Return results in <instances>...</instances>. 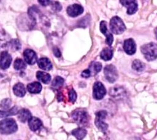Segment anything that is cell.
<instances>
[{"label":"cell","instance_id":"cell-1","mask_svg":"<svg viewBox=\"0 0 157 140\" xmlns=\"http://www.w3.org/2000/svg\"><path fill=\"white\" fill-rule=\"evenodd\" d=\"M140 50L148 61H152L157 58V44L154 42H150L143 45Z\"/></svg>","mask_w":157,"mask_h":140},{"label":"cell","instance_id":"cell-2","mask_svg":"<svg viewBox=\"0 0 157 140\" xmlns=\"http://www.w3.org/2000/svg\"><path fill=\"white\" fill-rule=\"evenodd\" d=\"M17 125L12 119H5L0 122V133L9 134L17 130Z\"/></svg>","mask_w":157,"mask_h":140},{"label":"cell","instance_id":"cell-3","mask_svg":"<svg viewBox=\"0 0 157 140\" xmlns=\"http://www.w3.org/2000/svg\"><path fill=\"white\" fill-rule=\"evenodd\" d=\"M71 116L78 125L86 126L88 123V114L85 109H77L72 112Z\"/></svg>","mask_w":157,"mask_h":140},{"label":"cell","instance_id":"cell-4","mask_svg":"<svg viewBox=\"0 0 157 140\" xmlns=\"http://www.w3.org/2000/svg\"><path fill=\"white\" fill-rule=\"evenodd\" d=\"M110 28L113 33L120 34L124 31L126 26L123 20L120 17L115 16L110 19Z\"/></svg>","mask_w":157,"mask_h":140},{"label":"cell","instance_id":"cell-5","mask_svg":"<svg viewBox=\"0 0 157 140\" xmlns=\"http://www.w3.org/2000/svg\"><path fill=\"white\" fill-rule=\"evenodd\" d=\"M107 115V112L105 111H99L96 113V119L94 123L97 128L102 132H105L108 128V125L104 122V119Z\"/></svg>","mask_w":157,"mask_h":140},{"label":"cell","instance_id":"cell-6","mask_svg":"<svg viewBox=\"0 0 157 140\" xmlns=\"http://www.w3.org/2000/svg\"><path fill=\"white\" fill-rule=\"evenodd\" d=\"M104 72L106 79L110 83H113L118 79V71L112 64L107 65L104 69Z\"/></svg>","mask_w":157,"mask_h":140},{"label":"cell","instance_id":"cell-7","mask_svg":"<svg viewBox=\"0 0 157 140\" xmlns=\"http://www.w3.org/2000/svg\"><path fill=\"white\" fill-rule=\"evenodd\" d=\"M106 94V90L104 85L100 82H96L94 84L93 88V96L95 99L99 100L103 98Z\"/></svg>","mask_w":157,"mask_h":140},{"label":"cell","instance_id":"cell-8","mask_svg":"<svg viewBox=\"0 0 157 140\" xmlns=\"http://www.w3.org/2000/svg\"><path fill=\"white\" fill-rule=\"evenodd\" d=\"M120 3L127 8V14L132 15L136 13L138 9L136 0H120Z\"/></svg>","mask_w":157,"mask_h":140},{"label":"cell","instance_id":"cell-9","mask_svg":"<svg viewBox=\"0 0 157 140\" xmlns=\"http://www.w3.org/2000/svg\"><path fill=\"white\" fill-rule=\"evenodd\" d=\"M109 94L115 99H122L126 96V92L123 87L117 85L110 89Z\"/></svg>","mask_w":157,"mask_h":140},{"label":"cell","instance_id":"cell-10","mask_svg":"<svg viewBox=\"0 0 157 140\" xmlns=\"http://www.w3.org/2000/svg\"><path fill=\"white\" fill-rule=\"evenodd\" d=\"M12 61L11 55L6 51H3L0 53V68L2 69L8 68Z\"/></svg>","mask_w":157,"mask_h":140},{"label":"cell","instance_id":"cell-11","mask_svg":"<svg viewBox=\"0 0 157 140\" xmlns=\"http://www.w3.org/2000/svg\"><path fill=\"white\" fill-rule=\"evenodd\" d=\"M83 12V7L77 4H74L72 5H71L68 6L67 8V14L72 17H75L80 15L81 14H82Z\"/></svg>","mask_w":157,"mask_h":140},{"label":"cell","instance_id":"cell-12","mask_svg":"<svg viewBox=\"0 0 157 140\" xmlns=\"http://www.w3.org/2000/svg\"><path fill=\"white\" fill-rule=\"evenodd\" d=\"M123 49L125 52L128 55H133L136 51V45L134 41L132 38L128 39L124 41Z\"/></svg>","mask_w":157,"mask_h":140},{"label":"cell","instance_id":"cell-13","mask_svg":"<svg viewBox=\"0 0 157 140\" xmlns=\"http://www.w3.org/2000/svg\"><path fill=\"white\" fill-rule=\"evenodd\" d=\"M100 31L106 37V43L109 45H111L113 41V37L112 34L109 32L107 28V23L105 21H102L100 23Z\"/></svg>","mask_w":157,"mask_h":140},{"label":"cell","instance_id":"cell-14","mask_svg":"<svg viewBox=\"0 0 157 140\" xmlns=\"http://www.w3.org/2000/svg\"><path fill=\"white\" fill-rule=\"evenodd\" d=\"M23 56L25 62L29 64H34L37 61V55L31 49H26L23 52Z\"/></svg>","mask_w":157,"mask_h":140},{"label":"cell","instance_id":"cell-15","mask_svg":"<svg viewBox=\"0 0 157 140\" xmlns=\"http://www.w3.org/2000/svg\"><path fill=\"white\" fill-rule=\"evenodd\" d=\"M38 66L44 70V71H50L52 68V64L50 60L47 58H41L37 61Z\"/></svg>","mask_w":157,"mask_h":140},{"label":"cell","instance_id":"cell-16","mask_svg":"<svg viewBox=\"0 0 157 140\" xmlns=\"http://www.w3.org/2000/svg\"><path fill=\"white\" fill-rule=\"evenodd\" d=\"M42 123L41 120L37 117H31L28 120L29 127L32 131H34L39 129L40 127L42 126Z\"/></svg>","mask_w":157,"mask_h":140},{"label":"cell","instance_id":"cell-17","mask_svg":"<svg viewBox=\"0 0 157 140\" xmlns=\"http://www.w3.org/2000/svg\"><path fill=\"white\" fill-rule=\"evenodd\" d=\"M13 91L14 94L19 97H23L26 93V89L24 85L22 83L16 84L13 88Z\"/></svg>","mask_w":157,"mask_h":140},{"label":"cell","instance_id":"cell-18","mask_svg":"<svg viewBox=\"0 0 157 140\" xmlns=\"http://www.w3.org/2000/svg\"><path fill=\"white\" fill-rule=\"evenodd\" d=\"M18 119L21 122H25L31 117V114L29 110L26 109H22L19 110L18 112Z\"/></svg>","mask_w":157,"mask_h":140},{"label":"cell","instance_id":"cell-19","mask_svg":"<svg viewBox=\"0 0 157 140\" xmlns=\"http://www.w3.org/2000/svg\"><path fill=\"white\" fill-rule=\"evenodd\" d=\"M27 90L31 93H39L42 90V85L38 82H34L28 84Z\"/></svg>","mask_w":157,"mask_h":140},{"label":"cell","instance_id":"cell-20","mask_svg":"<svg viewBox=\"0 0 157 140\" xmlns=\"http://www.w3.org/2000/svg\"><path fill=\"white\" fill-rule=\"evenodd\" d=\"M71 133L78 140H82L85 137V136L86 134V130L82 127H78V128L72 130Z\"/></svg>","mask_w":157,"mask_h":140},{"label":"cell","instance_id":"cell-21","mask_svg":"<svg viewBox=\"0 0 157 140\" xmlns=\"http://www.w3.org/2000/svg\"><path fill=\"white\" fill-rule=\"evenodd\" d=\"M36 77L39 81L43 82L44 84H48L51 80L50 75L42 71H37L36 73Z\"/></svg>","mask_w":157,"mask_h":140},{"label":"cell","instance_id":"cell-22","mask_svg":"<svg viewBox=\"0 0 157 140\" xmlns=\"http://www.w3.org/2000/svg\"><path fill=\"white\" fill-rule=\"evenodd\" d=\"M18 111H19V109L17 106H14L10 109H8L6 111H0V118L16 115L18 114Z\"/></svg>","mask_w":157,"mask_h":140},{"label":"cell","instance_id":"cell-23","mask_svg":"<svg viewBox=\"0 0 157 140\" xmlns=\"http://www.w3.org/2000/svg\"><path fill=\"white\" fill-rule=\"evenodd\" d=\"M101 58L105 61H108L112 59L113 56V51L110 48H104L101 52Z\"/></svg>","mask_w":157,"mask_h":140},{"label":"cell","instance_id":"cell-24","mask_svg":"<svg viewBox=\"0 0 157 140\" xmlns=\"http://www.w3.org/2000/svg\"><path fill=\"white\" fill-rule=\"evenodd\" d=\"M145 64L139 60H135L132 64V68L137 72H141L145 69Z\"/></svg>","mask_w":157,"mask_h":140},{"label":"cell","instance_id":"cell-25","mask_svg":"<svg viewBox=\"0 0 157 140\" xmlns=\"http://www.w3.org/2000/svg\"><path fill=\"white\" fill-rule=\"evenodd\" d=\"M13 67L16 70H21L25 69L26 65L23 60L20 58H17L14 61Z\"/></svg>","mask_w":157,"mask_h":140},{"label":"cell","instance_id":"cell-26","mask_svg":"<svg viewBox=\"0 0 157 140\" xmlns=\"http://www.w3.org/2000/svg\"><path fill=\"white\" fill-rule=\"evenodd\" d=\"M64 79L60 76H56L53 79L52 83V87L55 88H58L59 87H61L63 84H64Z\"/></svg>","mask_w":157,"mask_h":140},{"label":"cell","instance_id":"cell-27","mask_svg":"<svg viewBox=\"0 0 157 140\" xmlns=\"http://www.w3.org/2000/svg\"><path fill=\"white\" fill-rule=\"evenodd\" d=\"M11 104H12L11 100L9 98H6L2 99L0 102V107L4 110H8L9 109H10Z\"/></svg>","mask_w":157,"mask_h":140},{"label":"cell","instance_id":"cell-28","mask_svg":"<svg viewBox=\"0 0 157 140\" xmlns=\"http://www.w3.org/2000/svg\"><path fill=\"white\" fill-rule=\"evenodd\" d=\"M91 68L94 74L98 73L102 69V64L99 62H94L91 64Z\"/></svg>","mask_w":157,"mask_h":140},{"label":"cell","instance_id":"cell-29","mask_svg":"<svg viewBox=\"0 0 157 140\" xmlns=\"http://www.w3.org/2000/svg\"><path fill=\"white\" fill-rule=\"evenodd\" d=\"M10 46H11V48L15 50H18L20 49L21 47V45H20V42L18 41V40L17 39H13L10 42H9Z\"/></svg>","mask_w":157,"mask_h":140},{"label":"cell","instance_id":"cell-30","mask_svg":"<svg viewBox=\"0 0 157 140\" xmlns=\"http://www.w3.org/2000/svg\"><path fill=\"white\" fill-rule=\"evenodd\" d=\"M69 101L72 103H74L77 99V94L73 88H71L68 93Z\"/></svg>","mask_w":157,"mask_h":140},{"label":"cell","instance_id":"cell-31","mask_svg":"<svg viewBox=\"0 0 157 140\" xmlns=\"http://www.w3.org/2000/svg\"><path fill=\"white\" fill-rule=\"evenodd\" d=\"M91 75V72L90 71V70L89 69H85L84 70L82 74H81V76L82 77H85V78H88L89 77H90Z\"/></svg>","mask_w":157,"mask_h":140},{"label":"cell","instance_id":"cell-32","mask_svg":"<svg viewBox=\"0 0 157 140\" xmlns=\"http://www.w3.org/2000/svg\"><path fill=\"white\" fill-rule=\"evenodd\" d=\"M39 4H40L43 6H47L50 4L52 2V0H37Z\"/></svg>","mask_w":157,"mask_h":140},{"label":"cell","instance_id":"cell-33","mask_svg":"<svg viewBox=\"0 0 157 140\" xmlns=\"http://www.w3.org/2000/svg\"><path fill=\"white\" fill-rule=\"evenodd\" d=\"M53 53L55 55V56H56V57H59L61 56V52H60L59 49L57 47H55L53 49Z\"/></svg>","mask_w":157,"mask_h":140},{"label":"cell","instance_id":"cell-34","mask_svg":"<svg viewBox=\"0 0 157 140\" xmlns=\"http://www.w3.org/2000/svg\"><path fill=\"white\" fill-rule=\"evenodd\" d=\"M155 36H156V39H157V28L155 29Z\"/></svg>","mask_w":157,"mask_h":140}]
</instances>
